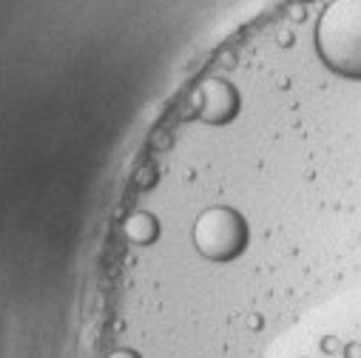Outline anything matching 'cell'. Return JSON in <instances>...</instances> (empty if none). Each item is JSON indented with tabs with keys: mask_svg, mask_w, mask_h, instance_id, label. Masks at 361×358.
Returning a JSON list of instances; mask_svg holds the SVG:
<instances>
[{
	"mask_svg": "<svg viewBox=\"0 0 361 358\" xmlns=\"http://www.w3.org/2000/svg\"><path fill=\"white\" fill-rule=\"evenodd\" d=\"M109 358H140V352L137 350H128V347H120V350L109 352Z\"/></svg>",
	"mask_w": 361,
	"mask_h": 358,
	"instance_id": "4",
	"label": "cell"
},
{
	"mask_svg": "<svg viewBox=\"0 0 361 358\" xmlns=\"http://www.w3.org/2000/svg\"><path fill=\"white\" fill-rule=\"evenodd\" d=\"M123 233H126V239H128L131 245L145 247V245H154V242H157V236H159V222H157L154 214L137 211V214H131V216L126 219Z\"/></svg>",
	"mask_w": 361,
	"mask_h": 358,
	"instance_id": "3",
	"label": "cell"
},
{
	"mask_svg": "<svg viewBox=\"0 0 361 358\" xmlns=\"http://www.w3.org/2000/svg\"><path fill=\"white\" fill-rule=\"evenodd\" d=\"M194 114L208 125H228L239 114V92L236 85L211 77L194 92Z\"/></svg>",
	"mask_w": 361,
	"mask_h": 358,
	"instance_id": "2",
	"label": "cell"
},
{
	"mask_svg": "<svg viewBox=\"0 0 361 358\" xmlns=\"http://www.w3.org/2000/svg\"><path fill=\"white\" fill-rule=\"evenodd\" d=\"M194 247L211 261H233L245 253L250 230L245 216L231 205H211L194 222Z\"/></svg>",
	"mask_w": 361,
	"mask_h": 358,
	"instance_id": "1",
	"label": "cell"
}]
</instances>
